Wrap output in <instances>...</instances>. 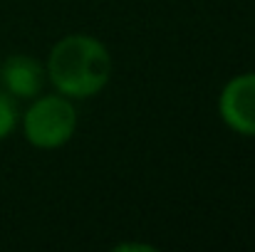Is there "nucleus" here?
<instances>
[{"label": "nucleus", "mask_w": 255, "mask_h": 252, "mask_svg": "<svg viewBox=\"0 0 255 252\" xmlns=\"http://www.w3.org/2000/svg\"><path fill=\"white\" fill-rule=\"evenodd\" d=\"M112 70L114 62L107 45L82 32L57 40L45 62L47 82L72 101L99 94L112 80Z\"/></svg>", "instance_id": "nucleus-1"}, {"label": "nucleus", "mask_w": 255, "mask_h": 252, "mask_svg": "<svg viewBox=\"0 0 255 252\" xmlns=\"http://www.w3.org/2000/svg\"><path fill=\"white\" fill-rule=\"evenodd\" d=\"M22 136L30 146L42 151L62 149L72 141L77 131V109L75 101L65 94H40L30 99V106L20 114Z\"/></svg>", "instance_id": "nucleus-2"}, {"label": "nucleus", "mask_w": 255, "mask_h": 252, "mask_svg": "<svg viewBox=\"0 0 255 252\" xmlns=\"http://www.w3.org/2000/svg\"><path fill=\"white\" fill-rule=\"evenodd\" d=\"M218 116L233 134L255 139V72H243L223 84Z\"/></svg>", "instance_id": "nucleus-3"}, {"label": "nucleus", "mask_w": 255, "mask_h": 252, "mask_svg": "<svg viewBox=\"0 0 255 252\" xmlns=\"http://www.w3.org/2000/svg\"><path fill=\"white\" fill-rule=\"evenodd\" d=\"M45 82H47L45 65L30 55H10L0 65V89H5L17 101L20 99L30 101L40 96Z\"/></svg>", "instance_id": "nucleus-4"}, {"label": "nucleus", "mask_w": 255, "mask_h": 252, "mask_svg": "<svg viewBox=\"0 0 255 252\" xmlns=\"http://www.w3.org/2000/svg\"><path fill=\"white\" fill-rule=\"evenodd\" d=\"M20 124V109L17 99L10 96L5 89H0V141H5Z\"/></svg>", "instance_id": "nucleus-5"}, {"label": "nucleus", "mask_w": 255, "mask_h": 252, "mask_svg": "<svg viewBox=\"0 0 255 252\" xmlns=\"http://www.w3.org/2000/svg\"><path fill=\"white\" fill-rule=\"evenodd\" d=\"M117 250H144V252H154V245H136V243H127V245H117Z\"/></svg>", "instance_id": "nucleus-6"}]
</instances>
